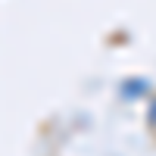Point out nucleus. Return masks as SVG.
Segmentation results:
<instances>
[{"mask_svg": "<svg viewBox=\"0 0 156 156\" xmlns=\"http://www.w3.org/2000/svg\"><path fill=\"white\" fill-rule=\"evenodd\" d=\"M147 125L156 128V100H153V106H150V112H147Z\"/></svg>", "mask_w": 156, "mask_h": 156, "instance_id": "nucleus-2", "label": "nucleus"}, {"mask_svg": "<svg viewBox=\"0 0 156 156\" xmlns=\"http://www.w3.org/2000/svg\"><path fill=\"white\" fill-rule=\"evenodd\" d=\"M144 94H150V81H147V78H134V81L122 84V97L125 100H137V97H144Z\"/></svg>", "mask_w": 156, "mask_h": 156, "instance_id": "nucleus-1", "label": "nucleus"}]
</instances>
